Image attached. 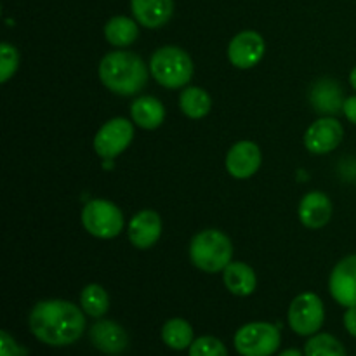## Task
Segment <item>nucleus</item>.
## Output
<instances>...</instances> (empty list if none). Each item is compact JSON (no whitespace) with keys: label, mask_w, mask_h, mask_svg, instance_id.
<instances>
[{"label":"nucleus","mask_w":356,"mask_h":356,"mask_svg":"<svg viewBox=\"0 0 356 356\" xmlns=\"http://www.w3.org/2000/svg\"><path fill=\"white\" fill-rule=\"evenodd\" d=\"M80 305L87 315L92 318H101L110 309V296L101 285L90 284L80 292Z\"/></svg>","instance_id":"obj_23"},{"label":"nucleus","mask_w":356,"mask_h":356,"mask_svg":"<svg viewBox=\"0 0 356 356\" xmlns=\"http://www.w3.org/2000/svg\"><path fill=\"white\" fill-rule=\"evenodd\" d=\"M134 138V127L125 118H111L97 131L94 149L104 160H113L129 148Z\"/></svg>","instance_id":"obj_8"},{"label":"nucleus","mask_w":356,"mask_h":356,"mask_svg":"<svg viewBox=\"0 0 356 356\" xmlns=\"http://www.w3.org/2000/svg\"><path fill=\"white\" fill-rule=\"evenodd\" d=\"M261 149L252 141H240L226 155V169L236 179H249L261 167Z\"/></svg>","instance_id":"obj_12"},{"label":"nucleus","mask_w":356,"mask_h":356,"mask_svg":"<svg viewBox=\"0 0 356 356\" xmlns=\"http://www.w3.org/2000/svg\"><path fill=\"white\" fill-rule=\"evenodd\" d=\"M330 296L344 308L356 306V254L341 259L329 278Z\"/></svg>","instance_id":"obj_11"},{"label":"nucleus","mask_w":356,"mask_h":356,"mask_svg":"<svg viewBox=\"0 0 356 356\" xmlns=\"http://www.w3.org/2000/svg\"><path fill=\"white\" fill-rule=\"evenodd\" d=\"M190 356H228V351L218 337L202 336L190 346Z\"/></svg>","instance_id":"obj_25"},{"label":"nucleus","mask_w":356,"mask_h":356,"mask_svg":"<svg viewBox=\"0 0 356 356\" xmlns=\"http://www.w3.org/2000/svg\"><path fill=\"white\" fill-rule=\"evenodd\" d=\"M19 66V52L14 45L3 42L0 45V82L6 83Z\"/></svg>","instance_id":"obj_26"},{"label":"nucleus","mask_w":356,"mask_h":356,"mask_svg":"<svg viewBox=\"0 0 356 356\" xmlns=\"http://www.w3.org/2000/svg\"><path fill=\"white\" fill-rule=\"evenodd\" d=\"M212 106L211 96L207 90L200 89V87H188L181 92L179 96V108L186 117L198 120L209 115Z\"/></svg>","instance_id":"obj_21"},{"label":"nucleus","mask_w":356,"mask_h":356,"mask_svg":"<svg viewBox=\"0 0 356 356\" xmlns=\"http://www.w3.org/2000/svg\"><path fill=\"white\" fill-rule=\"evenodd\" d=\"M350 83H351V87L356 90V66L351 70V73H350Z\"/></svg>","instance_id":"obj_31"},{"label":"nucleus","mask_w":356,"mask_h":356,"mask_svg":"<svg viewBox=\"0 0 356 356\" xmlns=\"http://www.w3.org/2000/svg\"><path fill=\"white\" fill-rule=\"evenodd\" d=\"M0 356H26V350L21 348L16 341L10 337L9 332H0Z\"/></svg>","instance_id":"obj_27"},{"label":"nucleus","mask_w":356,"mask_h":356,"mask_svg":"<svg viewBox=\"0 0 356 356\" xmlns=\"http://www.w3.org/2000/svg\"><path fill=\"white\" fill-rule=\"evenodd\" d=\"M136 21L145 28H160L172 17L174 0H131Z\"/></svg>","instance_id":"obj_16"},{"label":"nucleus","mask_w":356,"mask_h":356,"mask_svg":"<svg viewBox=\"0 0 356 356\" xmlns=\"http://www.w3.org/2000/svg\"><path fill=\"white\" fill-rule=\"evenodd\" d=\"M344 129L339 120L332 117L318 118L308 127L305 134V145L315 155H325L341 145Z\"/></svg>","instance_id":"obj_10"},{"label":"nucleus","mask_w":356,"mask_h":356,"mask_svg":"<svg viewBox=\"0 0 356 356\" xmlns=\"http://www.w3.org/2000/svg\"><path fill=\"white\" fill-rule=\"evenodd\" d=\"M344 101L346 99H343V90L339 83L330 79L316 82L312 90V104L318 113L337 115L343 111Z\"/></svg>","instance_id":"obj_18"},{"label":"nucleus","mask_w":356,"mask_h":356,"mask_svg":"<svg viewBox=\"0 0 356 356\" xmlns=\"http://www.w3.org/2000/svg\"><path fill=\"white\" fill-rule=\"evenodd\" d=\"M232 240L219 229H204L190 243V259L205 273H219L232 263Z\"/></svg>","instance_id":"obj_3"},{"label":"nucleus","mask_w":356,"mask_h":356,"mask_svg":"<svg viewBox=\"0 0 356 356\" xmlns=\"http://www.w3.org/2000/svg\"><path fill=\"white\" fill-rule=\"evenodd\" d=\"M305 356H346V350L341 341L330 334H315L306 343Z\"/></svg>","instance_id":"obj_24"},{"label":"nucleus","mask_w":356,"mask_h":356,"mask_svg":"<svg viewBox=\"0 0 356 356\" xmlns=\"http://www.w3.org/2000/svg\"><path fill=\"white\" fill-rule=\"evenodd\" d=\"M343 113L346 115V118L351 122V124L356 125V96L348 97V99L344 101Z\"/></svg>","instance_id":"obj_29"},{"label":"nucleus","mask_w":356,"mask_h":356,"mask_svg":"<svg viewBox=\"0 0 356 356\" xmlns=\"http://www.w3.org/2000/svg\"><path fill=\"white\" fill-rule=\"evenodd\" d=\"M131 115L132 120L139 127L146 129V131H153V129L160 127L165 120V108L156 97L141 96L132 103Z\"/></svg>","instance_id":"obj_19"},{"label":"nucleus","mask_w":356,"mask_h":356,"mask_svg":"<svg viewBox=\"0 0 356 356\" xmlns=\"http://www.w3.org/2000/svg\"><path fill=\"white\" fill-rule=\"evenodd\" d=\"M289 325L299 336H315L323 325L325 309L315 292L299 294L289 306Z\"/></svg>","instance_id":"obj_7"},{"label":"nucleus","mask_w":356,"mask_h":356,"mask_svg":"<svg viewBox=\"0 0 356 356\" xmlns=\"http://www.w3.org/2000/svg\"><path fill=\"white\" fill-rule=\"evenodd\" d=\"M332 202L322 191H312L305 195L299 204V219L309 229H318L325 226L332 218Z\"/></svg>","instance_id":"obj_15"},{"label":"nucleus","mask_w":356,"mask_h":356,"mask_svg":"<svg viewBox=\"0 0 356 356\" xmlns=\"http://www.w3.org/2000/svg\"><path fill=\"white\" fill-rule=\"evenodd\" d=\"M82 225L96 238H115L124 229V214L110 200H90L83 205Z\"/></svg>","instance_id":"obj_5"},{"label":"nucleus","mask_w":356,"mask_h":356,"mask_svg":"<svg viewBox=\"0 0 356 356\" xmlns=\"http://www.w3.org/2000/svg\"><path fill=\"white\" fill-rule=\"evenodd\" d=\"M129 240L138 249H149L162 235V219L155 211H141L127 226Z\"/></svg>","instance_id":"obj_13"},{"label":"nucleus","mask_w":356,"mask_h":356,"mask_svg":"<svg viewBox=\"0 0 356 356\" xmlns=\"http://www.w3.org/2000/svg\"><path fill=\"white\" fill-rule=\"evenodd\" d=\"M104 37L115 47H129L139 37L138 23L127 16L111 17L104 26Z\"/></svg>","instance_id":"obj_20"},{"label":"nucleus","mask_w":356,"mask_h":356,"mask_svg":"<svg viewBox=\"0 0 356 356\" xmlns=\"http://www.w3.org/2000/svg\"><path fill=\"white\" fill-rule=\"evenodd\" d=\"M278 356H305V355H302L299 350H296V348H292V350L282 351V353L278 355Z\"/></svg>","instance_id":"obj_30"},{"label":"nucleus","mask_w":356,"mask_h":356,"mask_svg":"<svg viewBox=\"0 0 356 356\" xmlns=\"http://www.w3.org/2000/svg\"><path fill=\"white\" fill-rule=\"evenodd\" d=\"M79 306L63 299H47L33 306L30 330L38 341L49 346H68L76 343L86 330V318Z\"/></svg>","instance_id":"obj_1"},{"label":"nucleus","mask_w":356,"mask_h":356,"mask_svg":"<svg viewBox=\"0 0 356 356\" xmlns=\"http://www.w3.org/2000/svg\"><path fill=\"white\" fill-rule=\"evenodd\" d=\"M264 52H266L264 38L252 30L235 35L228 45L229 63L240 70H249L256 66L264 58Z\"/></svg>","instance_id":"obj_9"},{"label":"nucleus","mask_w":356,"mask_h":356,"mask_svg":"<svg viewBox=\"0 0 356 356\" xmlns=\"http://www.w3.org/2000/svg\"><path fill=\"white\" fill-rule=\"evenodd\" d=\"M344 327L351 336L356 337V306H351L344 313Z\"/></svg>","instance_id":"obj_28"},{"label":"nucleus","mask_w":356,"mask_h":356,"mask_svg":"<svg viewBox=\"0 0 356 356\" xmlns=\"http://www.w3.org/2000/svg\"><path fill=\"white\" fill-rule=\"evenodd\" d=\"M89 339L94 348L108 355L120 353L127 348L129 337L125 330L111 320H99L89 330Z\"/></svg>","instance_id":"obj_14"},{"label":"nucleus","mask_w":356,"mask_h":356,"mask_svg":"<svg viewBox=\"0 0 356 356\" xmlns=\"http://www.w3.org/2000/svg\"><path fill=\"white\" fill-rule=\"evenodd\" d=\"M149 72L160 86L167 89H179L193 76V61L190 54L176 45H165L153 52Z\"/></svg>","instance_id":"obj_4"},{"label":"nucleus","mask_w":356,"mask_h":356,"mask_svg":"<svg viewBox=\"0 0 356 356\" xmlns=\"http://www.w3.org/2000/svg\"><path fill=\"white\" fill-rule=\"evenodd\" d=\"M278 346L280 330L273 323H247L235 334V348L242 356H271Z\"/></svg>","instance_id":"obj_6"},{"label":"nucleus","mask_w":356,"mask_h":356,"mask_svg":"<svg viewBox=\"0 0 356 356\" xmlns=\"http://www.w3.org/2000/svg\"><path fill=\"white\" fill-rule=\"evenodd\" d=\"M162 341L172 350H186L193 344V329L183 318H172L163 323Z\"/></svg>","instance_id":"obj_22"},{"label":"nucleus","mask_w":356,"mask_h":356,"mask_svg":"<svg viewBox=\"0 0 356 356\" xmlns=\"http://www.w3.org/2000/svg\"><path fill=\"white\" fill-rule=\"evenodd\" d=\"M99 79L111 92L118 96H134L148 83V68L134 52H108L99 63Z\"/></svg>","instance_id":"obj_2"},{"label":"nucleus","mask_w":356,"mask_h":356,"mask_svg":"<svg viewBox=\"0 0 356 356\" xmlns=\"http://www.w3.org/2000/svg\"><path fill=\"white\" fill-rule=\"evenodd\" d=\"M222 282L233 296L247 298L256 291L257 278L252 268L240 261H232L222 271Z\"/></svg>","instance_id":"obj_17"}]
</instances>
